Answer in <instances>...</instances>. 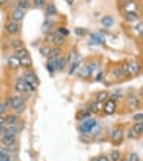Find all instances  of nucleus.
<instances>
[{
    "mask_svg": "<svg viewBox=\"0 0 143 161\" xmlns=\"http://www.w3.org/2000/svg\"><path fill=\"white\" fill-rule=\"evenodd\" d=\"M25 15H26V10H21V8H18V7H12V8L8 10V20H12V21L21 23V21L25 20Z\"/></svg>",
    "mask_w": 143,
    "mask_h": 161,
    "instance_id": "6e6552de",
    "label": "nucleus"
},
{
    "mask_svg": "<svg viewBox=\"0 0 143 161\" xmlns=\"http://www.w3.org/2000/svg\"><path fill=\"white\" fill-rule=\"evenodd\" d=\"M140 40H143V33H141V35H140Z\"/></svg>",
    "mask_w": 143,
    "mask_h": 161,
    "instance_id": "603ef678",
    "label": "nucleus"
},
{
    "mask_svg": "<svg viewBox=\"0 0 143 161\" xmlns=\"http://www.w3.org/2000/svg\"><path fill=\"white\" fill-rule=\"evenodd\" d=\"M104 104L105 102H99V100H92L89 104V110L92 112V115H99V114H104Z\"/></svg>",
    "mask_w": 143,
    "mask_h": 161,
    "instance_id": "dca6fc26",
    "label": "nucleus"
},
{
    "mask_svg": "<svg viewBox=\"0 0 143 161\" xmlns=\"http://www.w3.org/2000/svg\"><path fill=\"white\" fill-rule=\"evenodd\" d=\"M127 105L132 108V110H140L141 108V99L137 94H128L127 96Z\"/></svg>",
    "mask_w": 143,
    "mask_h": 161,
    "instance_id": "1a4fd4ad",
    "label": "nucleus"
},
{
    "mask_svg": "<svg viewBox=\"0 0 143 161\" xmlns=\"http://www.w3.org/2000/svg\"><path fill=\"white\" fill-rule=\"evenodd\" d=\"M128 64H130V71H132V77L135 76H140L141 71H143V64L137 59H130L128 61Z\"/></svg>",
    "mask_w": 143,
    "mask_h": 161,
    "instance_id": "a211bd4d",
    "label": "nucleus"
},
{
    "mask_svg": "<svg viewBox=\"0 0 143 161\" xmlns=\"http://www.w3.org/2000/svg\"><path fill=\"white\" fill-rule=\"evenodd\" d=\"M91 38H92V43H96V45H102L104 43V40L99 35H91Z\"/></svg>",
    "mask_w": 143,
    "mask_h": 161,
    "instance_id": "79ce46f5",
    "label": "nucleus"
},
{
    "mask_svg": "<svg viewBox=\"0 0 143 161\" xmlns=\"http://www.w3.org/2000/svg\"><path fill=\"white\" fill-rule=\"evenodd\" d=\"M91 117H94V115H92V112L89 110V107H82V108H79V112L76 114V119L79 122H82L85 119H91Z\"/></svg>",
    "mask_w": 143,
    "mask_h": 161,
    "instance_id": "aec40b11",
    "label": "nucleus"
},
{
    "mask_svg": "<svg viewBox=\"0 0 143 161\" xmlns=\"http://www.w3.org/2000/svg\"><path fill=\"white\" fill-rule=\"evenodd\" d=\"M56 26H58V25H56V20H54V17H51V18H46L45 21H43V28H41V30H43L45 35H49L51 31H54Z\"/></svg>",
    "mask_w": 143,
    "mask_h": 161,
    "instance_id": "4468645a",
    "label": "nucleus"
},
{
    "mask_svg": "<svg viewBox=\"0 0 143 161\" xmlns=\"http://www.w3.org/2000/svg\"><path fill=\"white\" fill-rule=\"evenodd\" d=\"M20 123H23L21 120V117L15 112H8L5 115V127H12V125H20Z\"/></svg>",
    "mask_w": 143,
    "mask_h": 161,
    "instance_id": "9d476101",
    "label": "nucleus"
},
{
    "mask_svg": "<svg viewBox=\"0 0 143 161\" xmlns=\"http://www.w3.org/2000/svg\"><path fill=\"white\" fill-rule=\"evenodd\" d=\"M117 112V100L109 99L104 104V115H113Z\"/></svg>",
    "mask_w": 143,
    "mask_h": 161,
    "instance_id": "f3484780",
    "label": "nucleus"
},
{
    "mask_svg": "<svg viewBox=\"0 0 143 161\" xmlns=\"http://www.w3.org/2000/svg\"><path fill=\"white\" fill-rule=\"evenodd\" d=\"M0 161H15V156L10 155V153H7V155H2V156H0Z\"/></svg>",
    "mask_w": 143,
    "mask_h": 161,
    "instance_id": "37998d69",
    "label": "nucleus"
},
{
    "mask_svg": "<svg viewBox=\"0 0 143 161\" xmlns=\"http://www.w3.org/2000/svg\"><path fill=\"white\" fill-rule=\"evenodd\" d=\"M21 33V23L18 21H12V20H7L5 25H3V35L7 38H13V36H20Z\"/></svg>",
    "mask_w": 143,
    "mask_h": 161,
    "instance_id": "20e7f679",
    "label": "nucleus"
},
{
    "mask_svg": "<svg viewBox=\"0 0 143 161\" xmlns=\"http://www.w3.org/2000/svg\"><path fill=\"white\" fill-rule=\"evenodd\" d=\"M102 25H104V28H110L113 25V18L112 17H104L102 18Z\"/></svg>",
    "mask_w": 143,
    "mask_h": 161,
    "instance_id": "58836bf2",
    "label": "nucleus"
},
{
    "mask_svg": "<svg viewBox=\"0 0 143 161\" xmlns=\"http://www.w3.org/2000/svg\"><path fill=\"white\" fill-rule=\"evenodd\" d=\"M133 31H135V33H137L138 36H140V35L143 33V23H141V21H138V23H137V25H135V28H133Z\"/></svg>",
    "mask_w": 143,
    "mask_h": 161,
    "instance_id": "a19ab883",
    "label": "nucleus"
},
{
    "mask_svg": "<svg viewBox=\"0 0 143 161\" xmlns=\"http://www.w3.org/2000/svg\"><path fill=\"white\" fill-rule=\"evenodd\" d=\"M125 138V128L122 125H117L109 130V133H107V140H109L113 146H118L120 143L124 142Z\"/></svg>",
    "mask_w": 143,
    "mask_h": 161,
    "instance_id": "f257e3e1",
    "label": "nucleus"
},
{
    "mask_svg": "<svg viewBox=\"0 0 143 161\" xmlns=\"http://www.w3.org/2000/svg\"><path fill=\"white\" fill-rule=\"evenodd\" d=\"M66 59H68V64L71 66L73 63H76L77 59H79V53H77L74 48H71V49H69V53H68V56H66Z\"/></svg>",
    "mask_w": 143,
    "mask_h": 161,
    "instance_id": "cd10ccee",
    "label": "nucleus"
},
{
    "mask_svg": "<svg viewBox=\"0 0 143 161\" xmlns=\"http://www.w3.org/2000/svg\"><path fill=\"white\" fill-rule=\"evenodd\" d=\"M110 99V94L107 92V91H102V92H97V96H96V100L99 102H107Z\"/></svg>",
    "mask_w": 143,
    "mask_h": 161,
    "instance_id": "72a5a7b5",
    "label": "nucleus"
},
{
    "mask_svg": "<svg viewBox=\"0 0 143 161\" xmlns=\"http://www.w3.org/2000/svg\"><path fill=\"white\" fill-rule=\"evenodd\" d=\"M30 2H31V5H33V8H41V10H43L49 0H30Z\"/></svg>",
    "mask_w": 143,
    "mask_h": 161,
    "instance_id": "473e14b6",
    "label": "nucleus"
},
{
    "mask_svg": "<svg viewBox=\"0 0 143 161\" xmlns=\"http://www.w3.org/2000/svg\"><path fill=\"white\" fill-rule=\"evenodd\" d=\"M13 54L20 59V64H21V68H23V69H31L33 68V59H31V56H30V53H28L26 48L13 51Z\"/></svg>",
    "mask_w": 143,
    "mask_h": 161,
    "instance_id": "7ed1b4c3",
    "label": "nucleus"
},
{
    "mask_svg": "<svg viewBox=\"0 0 143 161\" xmlns=\"http://www.w3.org/2000/svg\"><path fill=\"white\" fill-rule=\"evenodd\" d=\"M141 48H143V40H141Z\"/></svg>",
    "mask_w": 143,
    "mask_h": 161,
    "instance_id": "864d4df0",
    "label": "nucleus"
},
{
    "mask_svg": "<svg viewBox=\"0 0 143 161\" xmlns=\"http://www.w3.org/2000/svg\"><path fill=\"white\" fill-rule=\"evenodd\" d=\"M107 156H109L110 161H122V158H124V155H122V153H120L118 150H112Z\"/></svg>",
    "mask_w": 143,
    "mask_h": 161,
    "instance_id": "2f4dec72",
    "label": "nucleus"
},
{
    "mask_svg": "<svg viewBox=\"0 0 143 161\" xmlns=\"http://www.w3.org/2000/svg\"><path fill=\"white\" fill-rule=\"evenodd\" d=\"M0 102H2V100H0Z\"/></svg>",
    "mask_w": 143,
    "mask_h": 161,
    "instance_id": "6e6d98bb",
    "label": "nucleus"
},
{
    "mask_svg": "<svg viewBox=\"0 0 143 161\" xmlns=\"http://www.w3.org/2000/svg\"><path fill=\"white\" fill-rule=\"evenodd\" d=\"M110 74L115 77L117 80H122V79H125V76H124V72H122V68H120V64H117V66H113V68L110 69Z\"/></svg>",
    "mask_w": 143,
    "mask_h": 161,
    "instance_id": "393cba45",
    "label": "nucleus"
},
{
    "mask_svg": "<svg viewBox=\"0 0 143 161\" xmlns=\"http://www.w3.org/2000/svg\"><path fill=\"white\" fill-rule=\"evenodd\" d=\"M12 3V0H0V8H7Z\"/></svg>",
    "mask_w": 143,
    "mask_h": 161,
    "instance_id": "a18cd8bd",
    "label": "nucleus"
},
{
    "mask_svg": "<svg viewBox=\"0 0 143 161\" xmlns=\"http://www.w3.org/2000/svg\"><path fill=\"white\" fill-rule=\"evenodd\" d=\"M77 36H84V35H87V31L84 30V28H76V31H74Z\"/></svg>",
    "mask_w": 143,
    "mask_h": 161,
    "instance_id": "49530a36",
    "label": "nucleus"
},
{
    "mask_svg": "<svg viewBox=\"0 0 143 161\" xmlns=\"http://www.w3.org/2000/svg\"><path fill=\"white\" fill-rule=\"evenodd\" d=\"M0 127H5V115H0Z\"/></svg>",
    "mask_w": 143,
    "mask_h": 161,
    "instance_id": "8fccbe9b",
    "label": "nucleus"
},
{
    "mask_svg": "<svg viewBox=\"0 0 143 161\" xmlns=\"http://www.w3.org/2000/svg\"><path fill=\"white\" fill-rule=\"evenodd\" d=\"M133 130L138 133V136L143 135V122H135L133 123Z\"/></svg>",
    "mask_w": 143,
    "mask_h": 161,
    "instance_id": "4c0bfd02",
    "label": "nucleus"
},
{
    "mask_svg": "<svg viewBox=\"0 0 143 161\" xmlns=\"http://www.w3.org/2000/svg\"><path fill=\"white\" fill-rule=\"evenodd\" d=\"M0 145H2V146H13V145H17V136L5 135L2 140H0Z\"/></svg>",
    "mask_w": 143,
    "mask_h": 161,
    "instance_id": "bb28decb",
    "label": "nucleus"
},
{
    "mask_svg": "<svg viewBox=\"0 0 143 161\" xmlns=\"http://www.w3.org/2000/svg\"><path fill=\"white\" fill-rule=\"evenodd\" d=\"M99 125V122L94 119V117H91V119H85V120H82V122H79V131L81 133H84V135H91L92 133V130H94L96 127Z\"/></svg>",
    "mask_w": 143,
    "mask_h": 161,
    "instance_id": "423d86ee",
    "label": "nucleus"
},
{
    "mask_svg": "<svg viewBox=\"0 0 143 161\" xmlns=\"http://www.w3.org/2000/svg\"><path fill=\"white\" fill-rule=\"evenodd\" d=\"M21 77H23L28 84H33V86H36V87H38V84H40V79H38L36 74H35L33 69H25L23 74H21Z\"/></svg>",
    "mask_w": 143,
    "mask_h": 161,
    "instance_id": "9b49d317",
    "label": "nucleus"
},
{
    "mask_svg": "<svg viewBox=\"0 0 143 161\" xmlns=\"http://www.w3.org/2000/svg\"><path fill=\"white\" fill-rule=\"evenodd\" d=\"M61 56H64V53H63V48H53L51 54H49V58H53V59H59Z\"/></svg>",
    "mask_w": 143,
    "mask_h": 161,
    "instance_id": "c9c22d12",
    "label": "nucleus"
},
{
    "mask_svg": "<svg viewBox=\"0 0 143 161\" xmlns=\"http://www.w3.org/2000/svg\"><path fill=\"white\" fill-rule=\"evenodd\" d=\"M51 51H53V46L49 45V43H43V45H40V54H41V56L49 58Z\"/></svg>",
    "mask_w": 143,
    "mask_h": 161,
    "instance_id": "a878e982",
    "label": "nucleus"
},
{
    "mask_svg": "<svg viewBox=\"0 0 143 161\" xmlns=\"http://www.w3.org/2000/svg\"><path fill=\"white\" fill-rule=\"evenodd\" d=\"M8 48L12 51H17V49H21L25 48V41L20 38V36H13V38H8Z\"/></svg>",
    "mask_w": 143,
    "mask_h": 161,
    "instance_id": "2eb2a0df",
    "label": "nucleus"
},
{
    "mask_svg": "<svg viewBox=\"0 0 143 161\" xmlns=\"http://www.w3.org/2000/svg\"><path fill=\"white\" fill-rule=\"evenodd\" d=\"M13 7H18V8L26 10V12L30 8H33V5H31L30 0H13Z\"/></svg>",
    "mask_w": 143,
    "mask_h": 161,
    "instance_id": "5701e85b",
    "label": "nucleus"
},
{
    "mask_svg": "<svg viewBox=\"0 0 143 161\" xmlns=\"http://www.w3.org/2000/svg\"><path fill=\"white\" fill-rule=\"evenodd\" d=\"M46 69H48V72H49V74H54V72H56V61H58V59H53V58H46Z\"/></svg>",
    "mask_w": 143,
    "mask_h": 161,
    "instance_id": "c85d7f7f",
    "label": "nucleus"
},
{
    "mask_svg": "<svg viewBox=\"0 0 143 161\" xmlns=\"http://www.w3.org/2000/svg\"><path fill=\"white\" fill-rule=\"evenodd\" d=\"M77 77L79 79H91V69H89V64L85 63V64H82V68L77 71Z\"/></svg>",
    "mask_w": 143,
    "mask_h": 161,
    "instance_id": "4be33fe9",
    "label": "nucleus"
},
{
    "mask_svg": "<svg viewBox=\"0 0 143 161\" xmlns=\"http://www.w3.org/2000/svg\"><path fill=\"white\" fill-rule=\"evenodd\" d=\"M10 107H12V112H15L18 115H21L26 110V100L21 94H13L10 96Z\"/></svg>",
    "mask_w": 143,
    "mask_h": 161,
    "instance_id": "f03ea898",
    "label": "nucleus"
},
{
    "mask_svg": "<svg viewBox=\"0 0 143 161\" xmlns=\"http://www.w3.org/2000/svg\"><path fill=\"white\" fill-rule=\"evenodd\" d=\"M91 161H110V159H109V156H107V155H102V156H96V158H92Z\"/></svg>",
    "mask_w": 143,
    "mask_h": 161,
    "instance_id": "c03bdc74",
    "label": "nucleus"
},
{
    "mask_svg": "<svg viewBox=\"0 0 143 161\" xmlns=\"http://www.w3.org/2000/svg\"><path fill=\"white\" fill-rule=\"evenodd\" d=\"M120 68H122V72H124L125 79L132 77V71H130V64H128V61H122V63H120Z\"/></svg>",
    "mask_w": 143,
    "mask_h": 161,
    "instance_id": "7c9ffc66",
    "label": "nucleus"
},
{
    "mask_svg": "<svg viewBox=\"0 0 143 161\" xmlns=\"http://www.w3.org/2000/svg\"><path fill=\"white\" fill-rule=\"evenodd\" d=\"M124 20L127 21V23H138L140 21V13H135V12H130V13H124Z\"/></svg>",
    "mask_w": 143,
    "mask_h": 161,
    "instance_id": "412c9836",
    "label": "nucleus"
},
{
    "mask_svg": "<svg viewBox=\"0 0 143 161\" xmlns=\"http://www.w3.org/2000/svg\"><path fill=\"white\" fill-rule=\"evenodd\" d=\"M140 99H143V87H141V89H140V96H138Z\"/></svg>",
    "mask_w": 143,
    "mask_h": 161,
    "instance_id": "3c124183",
    "label": "nucleus"
},
{
    "mask_svg": "<svg viewBox=\"0 0 143 161\" xmlns=\"http://www.w3.org/2000/svg\"><path fill=\"white\" fill-rule=\"evenodd\" d=\"M54 31H58V33H61L63 36H66V38H68V35H69V30H68V28L64 26V25H58V26L54 28Z\"/></svg>",
    "mask_w": 143,
    "mask_h": 161,
    "instance_id": "e433bc0d",
    "label": "nucleus"
},
{
    "mask_svg": "<svg viewBox=\"0 0 143 161\" xmlns=\"http://www.w3.org/2000/svg\"><path fill=\"white\" fill-rule=\"evenodd\" d=\"M66 68H68V59H66V56H61L56 61V71H64Z\"/></svg>",
    "mask_w": 143,
    "mask_h": 161,
    "instance_id": "c756f323",
    "label": "nucleus"
},
{
    "mask_svg": "<svg viewBox=\"0 0 143 161\" xmlns=\"http://www.w3.org/2000/svg\"><path fill=\"white\" fill-rule=\"evenodd\" d=\"M85 2H91V0H85Z\"/></svg>",
    "mask_w": 143,
    "mask_h": 161,
    "instance_id": "5fc2aeb1",
    "label": "nucleus"
},
{
    "mask_svg": "<svg viewBox=\"0 0 143 161\" xmlns=\"http://www.w3.org/2000/svg\"><path fill=\"white\" fill-rule=\"evenodd\" d=\"M26 87H28V84H26V80L23 79V77H17L15 79V82H13V91H15L17 94H21V96H23L25 92H28L26 91Z\"/></svg>",
    "mask_w": 143,
    "mask_h": 161,
    "instance_id": "f8f14e48",
    "label": "nucleus"
},
{
    "mask_svg": "<svg viewBox=\"0 0 143 161\" xmlns=\"http://www.w3.org/2000/svg\"><path fill=\"white\" fill-rule=\"evenodd\" d=\"M125 138H128V140H137L138 133L133 130V127H132V128H127V130H125Z\"/></svg>",
    "mask_w": 143,
    "mask_h": 161,
    "instance_id": "f704fd0d",
    "label": "nucleus"
},
{
    "mask_svg": "<svg viewBox=\"0 0 143 161\" xmlns=\"http://www.w3.org/2000/svg\"><path fill=\"white\" fill-rule=\"evenodd\" d=\"M46 43H49L53 48H63V45L66 43V36H63L58 31H51L49 35H46Z\"/></svg>",
    "mask_w": 143,
    "mask_h": 161,
    "instance_id": "39448f33",
    "label": "nucleus"
},
{
    "mask_svg": "<svg viewBox=\"0 0 143 161\" xmlns=\"http://www.w3.org/2000/svg\"><path fill=\"white\" fill-rule=\"evenodd\" d=\"M82 59H77L76 63H73V64H71L69 66V69H68V74L69 76H74V74H77V71H79L81 68H82Z\"/></svg>",
    "mask_w": 143,
    "mask_h": 161,
    "instance_id": "b1692460",
    "label": "nucleus"
},
{
    "mask_svg": "<svg viewBox=\"0 0 143 161\" xmlns=\"http://www.w3.org/2000/svg\"><path fill=\"white\" fill-rule=\"evenodd\" d=\"M120 10L124 13H130V12H135V13H140V3L138 0H122L120 3Z\"/></svg>",
    "mask_w": 143,
    "mask_h": 161,
    "instance_id": "0eeeda50",
    "label": "nucleus"
},
{
    "mask_svg": "<svg viewBox=\"0 0 143 161\" xmlns=\"http://www.w3.org/2000/svg\"><path fill=\"white\" fill-rule=\"evenodd\" d=\"M127 161H140V156L137 155V153H128V155L125 156Z\"/></svg>",
    "mask_w": 143,
    "mask_h": 161,
    "instance_id": "ea45409f",
    "label": "nucleus"
},
{
    "mask_svg": "<svg viewBox=\"0 0 143 161\" xmlns=\"http://www.w3.org/2000/svg\"><path fill=\"white\" fill-rule=\"evenodd\" d=\"M133 122H143V114H135L133 115Z\"/></svg>",
    "mask_w": 143,
    "mask_h": 161,
    "instance_id": "de8ad7c7",
    "label": "nucleus"
},
{
    "mask_svg": "<svg viewBox=\"0 0 143 161\" xmlns=\"http://www.w3.org/2000/svg\"><path fill=\"white\" fill-rule=\"evenodd\" d=\"M120 97H122V92H113V94H110V99H113V100H118Z\"/></svg>",
    "mask_w": 143,
    "mask_h": 161,
    "instance_id": "09e8293b",
    "label": "nucleus"
},
{
    "mask_svg": "<svg viewBox=\"0 0 143 161\" xmlns=\"http://www.w3.org/2000/svg\"><path fill=\"white\" fill-rule=\"evenodd\" d=\"M43 10H45L46 18H51V17H56V15H58V8H56V5H54L53 2H48L46 7H45Z\"/></svg>",
    "mask_w": 143,
    "mask_h": 161,
    "instance_id": "6ab92c4d",
    "label": "nucleus"
},
{
    "mask_svg": "<svg viewBox=\"0 0 143 161\" xmlns=\"http://www.w3.org/2000/svg\"><path fill=\"white\" fill-rule=\"evenodd\" d=\"M7 68H8L10 71H17V69H20L21 68V64H20V59L15 56V54H8L7 56Z\"/></svg>",
    "mask_w": 143,
    "mask_h": 161,
    "instance_id": "ddd939ff",
    "label": "nucleus"
}]
</instances>
